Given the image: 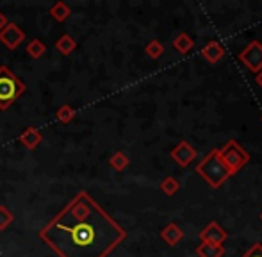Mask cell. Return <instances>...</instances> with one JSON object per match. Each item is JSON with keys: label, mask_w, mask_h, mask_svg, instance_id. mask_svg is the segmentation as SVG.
<instances>
[{"label": "cell", "mask_w": 262, "mask_h": 257, "mask_svg": "<svg viewBox=\"0 0 262 257\" xmlns=\"http://www.w3.org/2000/svg\"><path fill=\"white\" fill-rule=\"evenodd\" d=\"M169 156H171V159L175 161L180 168H186V166H189L194 161V157H196V148H193L189 141H180L173 146Z\"/></svg>", "instance_id": "52a82bcc"}, {"label": "cell", "mask_w": 262, "mask_h": 257, "mask_svg": "<svg viewBox=\"0 0 262 257\" xmlns=\"http://www.w3.org/2000/svg\"><path fill=\"white\" fill-rule=\"evenodd\" d=\"M7 24H9V20H7V16H6V14H4L2 11H0V32H2V29L6 27Z\"/></svg>", "instance_id": "603a6c76"}, {"label": "cell", "mask_w": 262, "mask_h": 257, "mask_svg": "<svg viewBox=\"0 0 262 257\" xmlns=\"http://www.w3.org/2000/svg\"><path fill=\"white\" fill-rule=\"evenodd\" d=\"M228 234L223 227L220 225L217 222H210L202 229L200 232V240L202 243H214V245H223L227 241Z\"/></svg>", "instance_id": "ba28073f"}, {"label": "cell", "mask_w": 262, "mask_h": 257, "mask_svg": "<svg viewBox=\"0 0 262 257\" xmlns=\"http://www.w3.org/2000/svg\"><path fill=\"white\" fill-rule=\"evenodd\" d=\"M200 54L209 65H216L225 57V49L220 41H209L207 45L202 47Z\"/></svg>", "instance_id": "9c48e42d"}, {"label": "cell", "mask_w": 262, "mask_h": 257, "mask_svg": "<svg viewBox=\"0 0 262 257\" xmlns=\"http://www.w3.org/2000/svg\"><path fill=\"white\" fill-rule=\"evenodd\" d=\"M75 49H77V41L70 34H62L61 38L55 41V50H57L59 54H62V56H70V54H73Z\"/></svg>", "instance_id": "5bb4252c"}, {"label": "cell", "mask_w": 262, "mask_h": 257, "mask_svg": "<svg viewBox=\"0 0 262 257\" xmlns=\"http://www.w3.org/2000/svg\"><path fill=\"white\" fill-rule=\"evenodd\" d=\"M179 189H180V182L177 181L175 177H166L164 181L161 182V191L164 193L166 197H173Z\"/></svg>", "instance_id": "ffe728a7"}, {"label": "cell", "mask_w": 262, "mask_h": 257, "mask_svg": "<svg viewBox=\"0 0 262 257\" xmlns=\"http://www.w3.org/2000/svg\"><path fill=\"white\" fill-rule=\"evenodd\" d=\"M18 141H20L27 150H36L39 143L43 141V136L36 127H25L24 132L18 136Z\"/></svg>", "instance_id": "30bf717a"}, {"label": "cell", "mask_w": 262, "mask_h": 257, "mask_svg": "<svg viewBox=\"0 0 262 257\" xmlns=\"http://www.w3.org/2000/svg\"><path fill=\"white\" fill-rule=\"evenodd\" d=\"M196 172L210 188H214V189L223 186L225 182L228 181V177H232L230 172L227 170V166L221 163L220 156H217V148L210 150L207 156L198 163Z\"/></svg>", "instance_id": "7a4b0ae2"}, {"label": "cell", "mask_w": 262, "mask_h": 257, "mask_svg": "<svg viewBox=\"0 0 262 257\" xmlns=\"http://www.w3.org/2000/svg\"><path fill=\"white\" fill-rule=\"evenodd\" d=\"M25 52H27L32 59H39V57L45 56L47 45L39 38H34V39H31V43H27V47H25Z\"/></svg>", "instance_id": "e0dca14e"}, {"label": "cell", "mask_w": 262, "mask_h": 257, "mask_svg": "<svg viewBox=\"0 0 262 257\" xmlns=\"http://www.w3.org/2000/svg\"><path fill=\"white\" fill-rule=\"evenodd\" d=\"M193 45H194V41L191 39L189 34H186V32H180V34L173 39V49H175L177 52L182 54V56H186V54L193 49Z\"/></svg>", "instance_id": "9a60e30c"}, {"label": "cell", "mask_w": 262, "mask_h": 257, "mask_svg": "<svg viewBox=\"0 0 262 257\" xmlns=\"http://www.w3.org/2000/svg\"><path fill=\"white\" fill-rule=\"evenodd\" d=\"M255 82L259 84V86H260V90H262V70H260L259 73H255Z\"/></svg>", "instance_id": "cb8c5ba5"}, {"label": "cell", "mask_w": 262, "mask_h": 257, "mask_svg": "<svg viewBox=\"0 0 262 257\" xmlns=\"http://www.w3.org/2000/svg\"><path fill=\"white\" fill-rule=\"evenodd\" d=\"M27 86L20 80L7 66H0V111L9 109L21 95L25 93Z\"/></svg>", "instance_id": "3957f363"}, {"label": "cell", "mask_w": 262, "mask_h": 257, "mask_svg": "<svg viewBox=\"0 0 262 257\" xmlns=\"http://www.w3.org/2000/svg\"><path fill=\"white\" fill-rule=\"evenodd\" d=\"M145 54L148 57H152V59H159V57L164 54V45H162L159 39H152V41L146 43L145 47Z\"/></svg>", "instance_id": "d6986e66"}, {"label": "cell", "mask_w": 262, "mask_h": 257, "mask_svg": "<svg viewBox=\"0 0 262 257\" xmlns=\"http://www.w3.org/2000/svg\"><path fill=\"white\" fill-rule=\"evenodd\" d=\"M161 238H162V241H164L166 245H169V247H175V245H179L180 240L184 238V232H182V229L177 225V223L171 222L161 230Z\"/></svg>", "instance_id": "8fae6325"}, {"label": "cell", "mask_w": 262, "mask_h": 257, "mask_svg": "<svg viewBox=\"0 0 262 257\" xmlns=\"http://www.w3.org/2000/svg\"><path fill=\"white\" fill-rule=\"evenodd\" d=\"M13 222H14L13 212H11L6 205H0V230H6Z\"/></svg>", "instance_id": "44dd1931"}, {"label": "cell", "mask_w": 262, "mask_h": 257, "mask_svg": "<svg viewBox=\"0 0 262 257\" xmlns=\"http://www.w3.org/2000/svg\"><path fill=\"white\" fill-rule=\"evenodd\" d=\"M260 222H262V212H260Z\"/></svg>", "instance_id": "d4e9b609"}, {"label": "cell", "mask_w": 262, "mask_h": 257, "mask_svg": "<svg viewBox=\"0 0 262 257\" xmlns=\"http://www.w3.org/2000/svg\"><path fill=\"white\" fill-rule=\"evenodd\" d=\"M198 257H223L225 247L223 245H214V243H200L196 247Z\"/></svg>", "instance_id": "7c38bea8"}, {"label": "cell", "mask_w": 262, "mask_h": 257, "mask_svg": "<svg viewBox=\"0 0 262 257\" xmlns=\"http://www.w3.org/2000/svg\"><path fill=\"white\" fill-rule=\"evenodd\" d=\"M260 122H262V116H260Z\"/></svg>", "instance_id": "484cf974"}, {"label": "cell", "mask_w": 262, "mask_h": 257, "mask_svg": "<svg viewBox=\"0 0 262 257\" xmlns=\"http://www.w3.org/2000/svg\"><path fill=\"white\" fill-rule=\"evenodd\" d=\"M217 156H220L221 163L227 166V170L230 172V175H234V174H237L239 170H243L250 161L248 152H246L237 141H234V139L225 143L223 148H217Z\"/></svg>", "instance_id": "277c9868"}, {"label": "cell", "mask_w": 262, "mask_h": 257, "mask_svg": "<svg viewBox=\"0 0 262 257\" xmlns=\"http://www.w3.org/2000/svg\"><path fill=\"white\" fill-rule=\"evenodd\" d=\"M128 164H130V157H128L123 150H118V152H114L113 156L109 157V166L116 172H123Z\"/></svg>", "instance_id": "2e32d148"}, {"label": "cell", "mask_w": 262, "mask_h": 257, "mask_svg": "<svg viewBox=\"0 0 262 257\" xmlns=\"http://www.w3.org/2000/svg\"><path fill=\"white\" fill-rule=\"evenodd\" d=\"M55 118H57V122H61L66 125V123L73 122V118H75V109H73L70 104L59 105L57 111H55Z\"/></svg>", "instance_id": "ac0fdd59"}, {"label": "cell", "mask_w": 262, "mask_h": 257, "mask_svg": "<svg viewBox=\"0 0 262 257\" xmlns=\"http://www.w3.org/2000/svg\"><path fill=\"white\" fill-rule=\"evenodd\" d=\"M24 41H25L24 29L14 24V22H9V24L2 29V32H0V43H2L7 50H16Z\"/></svg>", "instance_id": "8992f818"}, {"label": "cell", "mask_w": 262, "mask_h": 257, "mask_svg": "<svg viewBox=\"0 0 262 257\" xmlns=\"http://www.w3.org/2000/svg\"><path fill=\"white\" fill-rule=\"evenodd\" d=\"M38 238L59 257H107L127 230L88 191H79L39 229Z\"/></svg>", "instance_id": "6da1fadb"}, {"label": "cell", "mask_w": 262, "mask_h": 257, "mask_svg": "<svg viewBox=\"0 0 262 257\" xmlns=\"http://www.w3.org/2000/svg\"><path fill=\"white\" fill-rule=\"evenodd\" d=\"M243 257H262V245L260 243H255Z\"/></svg>", "instance_id": "7402d4cb"}, {"label": "cell", "mask_w": 262, "mask_h": 257, "mask_svg": "<svg viewBox=\"0 0 262 257\" xmlns=\"http://www.w3.org/2000/svg\"><path fill=\"white\" fill-rule=\"evenodd\" d=\"M49 14L54 18L55 22L62 24V22H66L70 18V14H72V9H70V6L66 2H55L54 6L49 9Z\"/></svg>", "instance_id": "4fadbf2b"}, {"label": "cell", "mask_w": 262, "mask_h": 257, "mask_svg": "<svg viewBox=\"0 0 262 257\" xmlns=\"http://www.w3.org/2000/svg\"><path fill=\"white\" fill-rule=\"evenodd\" d=\"M239 61L253 73H259L262 70V43L253 39L245 49L239 52Z\"/></svg>", "instance_id": "5b68a950"}]
</instances>
